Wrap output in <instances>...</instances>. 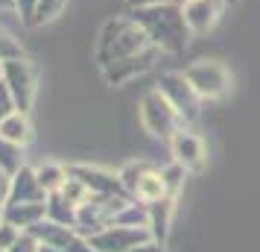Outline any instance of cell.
Instances as JSON below:
<instances>
[{
  "label": "cell",
  "mask_w": 260,
  "mask_h": 252,
  "mask_svg": "<svg viewBox=\"0 0 260 252\" xmlns=\"http://www.w3.org/2000/svg\"><path fill=\"white\" fill-rule=\"evenodd\" d=\"M135 191H138V197L146 200V203H161V197H164V191H167V182H164V176L146 173V176H141V182H138Z\"/></svg>",
  "instance_id": "2"
},
{
  "label": "cell",
  "mask_w": 260,
  "mask_h": 252,
  "mask_svg": "<svg viewBox=\"0 0 260 252\" xmlns=\"http://www.w3.org/2000/svg\"><path fill=\"white\" fill-rule=\"evenodd\" d=\"M132 252H161V249H158V246H152V243H146V246H141V249L135 246V249H132Z\"/></svg>",
  "instance_id": "7"
},
{
  "label": "cell",
  "mask_w": 260,
  "mask_h": 252,
  "mask_svg": "<svg viewBox=\"0 0 260 252\" xmlns=\"http://www.w3.org/2000/svg\"><path fill=\"white\" fill-rule=\"evenodd\" d=\"M38 176H41V185H44V188H56V185L61 182V173H59V170H41Z\"/></svg>",
  "instance_id": "6"
},
{
  "label": "cell",
  "mask_w": 260,
  "mask_h": 252,
  "mask_svg": "<svg viewBox=\"0 0 260 252\" xmlns=\"http://www.w3.org/2000/svg\"><path fill=\"white\" fill-rule=\"evenodd\" d=\"M6 252H38V246H36V240H29V238H18Z\"/></svg>",
  "instance_id": "5"
},
{
  "label": "cell",
  "mask_w": 260,
  "mask_h": 252,
  "mask_svg": "<svg viewBox=\"0 0 260 252\" xmlns=\"http://www.w3.org/2000/svg\"><path fill=\"white\" fill-rule=\"evenodd\" d=\"M173 147H176V156L181 164H190V167H202V158H205V150H202V141L199 138H193V135L187 132H178L176 141H173Z\"/></svg>",
  "instance_id": "1"
},
{
  "label": "cell",
  "mask_w": 260,
  "mask_h": 252,
  "mask_svg": "<svg viewBox=\"0 0 260 252\" xmlns=\"http://www.w3.org/2000/svg\"><path fill=\"white\" fill-rule=\"evenodd\" d=\"M21 238L18 232H15V226L12 223H6V226H0V252H6L9 246H12L15 240Z\"/></svg>",
  "instance_id": "4"
},
{
  "label": "cell",
  "mask_w": 260,
  "mask_h": 252,
  "mask_svg": "<svg viewBox=\"0 0 260 252\" xmlns=\"http://www.w3.org/2000/svg\"><path fill=\"white\" fill-rule=\"evenodd\" d=\"M3 135L9 138V141H24L26 138V126H24V120L18 123V120H9L6 126H3Z\"/></svg>",
  "instance_id": "3"
}]
</instances>
